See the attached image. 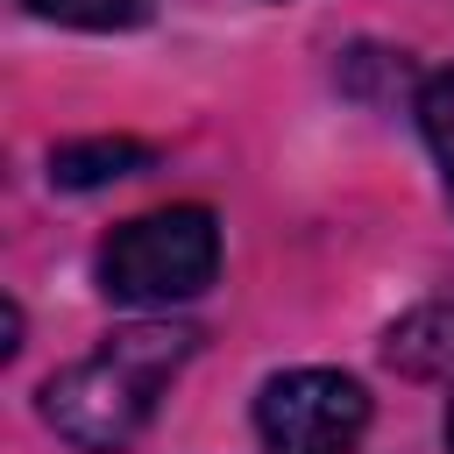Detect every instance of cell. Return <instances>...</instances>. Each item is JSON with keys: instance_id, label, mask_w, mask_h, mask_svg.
I'll return each mask as SVG.
<instances>
[{"instance_id": "8992f818", "label": "cell", "mask_w": 454, "mask_h": 454, "mask_svg": "<svg viewBox=\"0 0 454 454\" xmlns=\"http://www.w3.org/2000/svg\"><path fill=\"white\" fill-rule=\"evenodd\" d=\"M419 128H426V149H433V163L447 177V199H454V64L419 85Z\"/></svg>"}, {"instance_id": "5b68a950", "label": "cell", "mask_w": 454, "mask_h": 454, "mask_svg": "<svg viewBox=\"0 0 454 454\" xmlns=\"http://www.w3.org/2000/svg\"><path fill=\"white\" fill-rule=\"evenodd\" d=\"M383 362L404 369V376H447L454 369V312L447 305H419L390 326L383 340Z\"/></svg>"}, {"instance_id": "6da1fadb", "label": "cell", "mask_w": 454, "mask_h": 454, "mask_svg": "<svg viewBox=\"0 0 454 454\" xmlns=\"http://www.w3.org/2000/svg\"><path fill=\"white\" fill-rule=\"evenodd\" d=\"M192 348H199V333L170 326V319L121 326L85 362H71V369H57L43 383V419L78 454H121L156 419V404H163L170 376L192 362Z\"/></svg>"}, {"instance_id": "7a4b0ae2", "label": "cell", "mask_w": 454, "mask_h": 454, "mask_svg": "<svg viewBox=\"0 0 454 454\" xmlns=\"http://www.w3.org/2000/svg\"><path fill=\"white\" fill-rule=\"evenodd\" d=\"M220 270V220L206 206H163L106 234L99 284L121 305H184Z\"/></svg>"}, {"instance_id": "52a82bcc", "label": "cell", "mask_w": 454, "mask_h": 454, "mask_svg": "<svg viewBox=\"0 0 454 454\" xmlns=\"http://www.w3.org/2000/svg\"><path fill=\"white\" fill-rule=\"evenodd\" d=\"M21 7L64 28H135L149 14V0H21Z\"/></svg>"}, {"instance_id": "3957f363", "label": "cell", "mask_w": 454, "mask_h": 454, "mask_svg": "<svg viewBox=\"0 0 454 454\" xmlns=\"http://www.w3.org/2000/svg\"><path fill=\"white\" fill-rule=\"evenodd\" d=\"M262 454H355L369 433V390L340 369H284L255 397Z\"/></svg>"}, {"instance_id": "277c9868", "label": "cell", "mask_w": 454, "mask_h": 454, "mask_svg": "<svg viewBox=\"0 0 454 454\" xmlns=\"http://www.w3.org/2000/svg\"><path fill=\"white\" fill-rule=\"evenodd\" d=\"M135 170H149V142H128V135L64 142L50 156V184H64V192H92V184H114V177H135Z\"/></svg>"}, {"instance_id": "ba28073f", "label": "cell", "mask_w": 454, "mask_h": 454, "mask_svg": "<svg viewBox=\"0 0 454 454\" xmlns=\"http://www.w3.org/2000/svg\"><path fill=\"white\" fill-rule=\"evenodd\" d=\"M447 454H454V404H447Z\"/></svg>"}]
</instances>
